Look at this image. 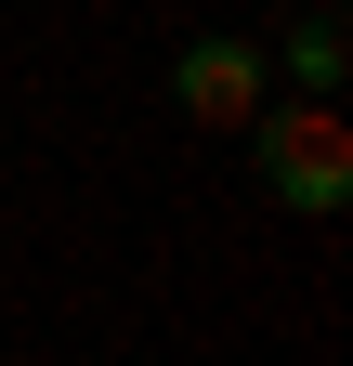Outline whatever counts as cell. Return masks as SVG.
Listing matches in <instances>:
<instances>
[{
    "label": "cell",
    "mask_w": 353,
    "mask_h": 366,
    "mask_svg": "<svg viewBox=\"0 0 353 366\" xmlns=\"http://www.w3.org/2000/svg\"><path fill=\"white\" fill-rule=\"evenodd\" d=\"M170 105H184L197 131H249L262 105H275L262 39H184V53H170Z\"/></svg>",
    "instance_id": "obj_2"
},
{
    "label": "cell",
    "mask_w": 353,
    "mask_h": 366,
    "mask_svg": "<svg viewBox=\"0 0 353 366\" xmlns=\"http://www.w3.org/2000/svg\"><path fill=\"white\" fill-rule=\"evenodd\" d=\"M262 66H288V79H301V105H327V92H340V66H353V39H340V14L314 0V14H301V26H288Z\"/></svg>",
    "instance_id": "obj_3"
},
{
    "label": "cell",
    "mask_w": 353,
    "mask_h": 366,
    "mask_svg": "<svg viewBox=\"0 0 353 366\" xmlns=\"http://www.w3.org/2000/svg\"><path fill=\"white\" fill-rule=\"evenodd\" d=\"M249 131H262L275 209H301V222H340L353 209V131H340V105H262Z\"/></svg>",
    "instance_id": "obj_1"
}]
</instances>
